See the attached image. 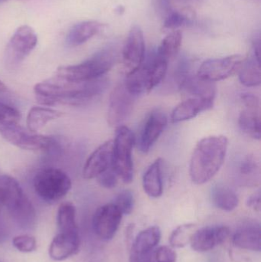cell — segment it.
<instances>
[{
    "instance_id": "cell-1",
    "label": "cell",
    "mask_w": 261,
    "mask_h": 262,
    "mask_svg": "<svg viewBox=\"0 0 261 262\" xmlns=\"http://www.w3.org/2000/svg\"><path fill=\"white\" fill-rule=\"evenodd\" d=\"M108 85L109 81L104 76L89 81H72L55 75L38 83L34 92L38 102L44 105H81L104 93Z\"/></svg>"
},
{
    "instance_id": "cell-2",
    "label": "cell",
    "mask_w": 261,
    "mask_h": 262,
    "mask_svg": "<svg viewBox=\"0 0 261 262\" xmlns=\"http://www.w3.org/2000/svg\"><path fill=\"white\" fill-rule=\"evenodd\" d=\"M228 147V138L224 136L205 137L198 143L190 161L193 183L204 184L216 175L225 161Z\"/></svg>"
},
{
    "instance_id": "cell-3",
    "label": "cell",
    "mask_w": 261,
    "mask_h": 262,
    "mask_svg": "<svg viewBox=\"0 0 261 262\" xmlns=\"http://www.w3.org/2000/svg\"><path fill=\"white\" fill-rule=\"evenodd\" d=\"M116 57L115 49L105 48L80 64L60 67L56 75L72 81H89L101 78L114 66Z\"/></svg>"
},
{
    "instance_id": "cell-4",
    "label": "cell",
    "mask_w": 261,
    "mask_h": 262,
    "mask_svg": "<svg viewBox=\"0 0 261 262\" xmlns=\"http://www.w3.org/2000/svg\"><path fill=\"white\" fill-rule=\"evenodd\" d=\"M167 71L168 61L154 54L147 62L143 63L137 70L127 75L124 85L136 97L149 93L162 82L167 76Z\"/></svg>"
},
{
    "instance_id": "cell-5",
    "label": "cell",
    "mask_w": 261,
    "mask_h": 262,
    "mask_svg": "<svg viewBox=\"0 0 261 262\" xmlns=\"http://www.w3.org/2000/svg\"><path fill=\"white\" fill-rule=\"evenodd\" d=\"M134 143V136L128 127H118L113 140L111 166L118 177L125 183H131L133 178L132 152Z\"/></svg>"
},
{
    "instance_id": "cell-6",
    "label": "cell",
    "mask_w": 261,
    "mask_h": 262,
    "mask_svg": "<svg viewBox=\"0 0 261 262\" xmlns=\"http://www.w3.org/2000/svg\"><path fill=\"white\" fill-rule=\"evenodd\" d=\"M33 185L37 195L49 203L61 200L72 189L68 176L61 169L52 167L40 170L34 178Z\"/></svg>"
},
{
    "instance_id": "cell-7",
    "label": "cell",
    "mask_w": 261,
    "mask_h": 262,
    "mask_svg": "<svg viewBox=\"0 0 261 262\" xmlns=\"http://www.w3.org/2000/svg\"><path fill=\"white\" fill-rule=\"evenodd\" d=\"M0 134L9 143L26 150L55 154L61 148L59 142L55 137L36 134L25 129L19 124L12 126Z\"/></svg>"
},
{
    "instance_id": "cell-8",
    "label": "cell",
    "mask_w": 261,
    "mask_h": 262,
    "mask_svg": "<svg viewBox=\"0 0 261 262\" xmlns=\"http://www.w3.org/2000/svg\"><path fill=\"white\" fill-rule=\"evenodd\" d=\"M38 36L30 26H20L9 39L5 52V64L9 69L18 67L36 47Z\"/></svg>"
},
{
    "instance_id": "cell-9",
    "label": "cell",
    "mask_w": 261,
    "mask_h": 262,
    "mask_svg": "<svg viewBox=\"0 0 261 262\" xmlns=\"http://www.w3.org/2000/svg\"><path fill=\"white\" fill-rule=\"evenodd\" d=\"M244 61L245 58L241 55L207 60L199 68L197 75L211 82L222 81L239 72Z\"/></svg>"
},
{
    "instance_id": "cell-10",
    "label": "cell",
    "mask_w": 261,
    "mask_h": 262,
    "mask_svg": "<svg viewBox=\"0 0 261 262\" xmlns=\"http://www.w3.org/2000/svg\"><path fill=\"white\" fill-rule=\"evenodd\" d=\"M136 96L132 95L124 84L115 88L110 97L108 107L109 124L112 127H121L131 115Z\"/></svg>"
},
{
    "instance_id": "cell-11",
    "label": "cell",
    "mask_w": 261,
    "mask_h": 262,
    "mask_svg": "<svg viewBox=\"0 0 261 262\" xmlns=\"http://www.w3.org/2000/svg\"><path fill=\"white\" fill-rule=\"evenodd\" d=\"M122 216L114 203L101 206L97 209L92 220L93 232L104 241L112 239L119 229Z\"/></svg>"
},
{
    "instance_id": "cell-12",
    "label": "cell",
    "mask_w": 261,
    "mask_h": 262,
    "mask_svg": "<svg viewBox=\"0 0 261 262\" xmlns=\"http://www.w3.org/2000/svg\"><path fill=\"white\" fill-rule=\"evenodd\" d=\"M145 60V39L144 32L138 26L131 28L123 50V64L126 74L137 70Z\"/></svg>"
},
{
    "instance_id": "cell-13",
    "label": "cell",
    "mask_w": 261,
    "mask_h": 262,
    "mask_svg": "<svg viewBox=\"0 0 261 262\" xmlns=\"http://www.w3.org/2000/svg\"><path fill=\"white\" fill-rule=\"evenodd\" d=\"M229 235L230 229L227 226H215L202 228L196 231L190 244L196 252H208L225 243Z\"/></svg>"
},
{
    "instance_id": "cell-14",
    "label": "cell",
    "mask_w": 261,
    "mask_h": 262,
    "mask_svg": "<svg viewBox=\"0 0 261 262\" xmlns=\"http://www.w3.org/2000/svg\"><path fill=\"white\" fill-rule=\"evenodd\" d=\"M6 209L11 218L21 229H30L35 226L36 211L23 190L11 200Z\"/></svg>"
},
{
    "instance_id": "cell-15",
    "label": "cell",
    "mask_w": 261,
    "mask_h": 262,
    "mask_svg": "<svg viewBox=\"0 0 261 262\" xmlns=\"http://www.w3.org/2000/svg\"><path fill=\"white\" fill-rule=\"evenodd\" d=\"M80 246L79 231L58 232L51 243L49 256L55 261H64L78 253Z\"/></svg>"
},
{
    "instance_id": "cell-16",
    "label": "cell",
    "mask_w": 261,
    "mask_h": 262,
    "mask_svg": "<svg viewBox=\"0 0 261 262\" xmlns=\"http://www.w3.org/2000/svg\"><path fill=\"white\" fill-rule=\"evenodd\" d=\"M167 126V118L161 111L152 112L146 121L139 136L138 147L143 152H147L157 141Z\"/></svg>"
},
{
    "instance_id": "cell-17",
    "label": "cell",
    "mask_w": 261,
    "mask_h": 262,
    "mask_svg": "<svg viewBox=\"0 0 261 262\" xmlns=\"http://www.w3.org/2000/svg\"><path fill=\"white\" fill-rule=\"evenodd\" d=\"M113 140L103 143L93 151L86 161L83 169V176L87 180L98 178L112 165Z\"/></svg>"
},
{
    "instance_id": "cell-18",
    "label": "cell",
    "mask_w": 261,
    "mask_h": 262,
    "mask_svg": "<svg viewBox=\"0 0 261 262\" xmlns=\"http://www.w3.org/2000/svg\"><path fill=\"white\" fill-rule=\"evenodd\" d=\"M234 181L243 186H255L260 183V166L254 156L240 157L233 166Z\"/></svg>"
},
{
    "instance_id": "cell-19",
    "label": "cell",
    "mask_w": 261,
    "mask_h": 262,
    "mask_svg": "<svg viewBox=\"0 0 261 262\" xmlns=\"http://www.w3.org/2000/svg\"><path fill=\"white\" fill-rule=\"evenodd\" d=\"M213 104L214 100L190 97L174 109L172 114V121L179 123L193 119L202 112L211 109Z\"/></svg>"
},
{
    "instance_id": "cell-20",
    "label": "cell",
    "mask_w": 261,
    "mask_h": 262,
    "mask_svg": "<svg viewBox=\"0 0 261 262\" xmlns=\"http://www.w3.org/2000/svg\"><path fill=\"white\" fill-rule=\"evenodd\" d=\"M104 25L98 21H84L75 25L66 36V45L77 47L84 44L94 35H98Z\"/></svg>"
},
{
    "instance_id": "cell-21",
    "label": "cell",
    "mask_w": 261,
    "mask_h": 262,
    "mask_svg": "<svg viewBox=\"0 0 261 262\" xmlns=\"http://www.w3.org/2000/svg\"><path fill=\"white\" fill-rule=\"evenodd\" d=\"M260 227L257 224H248L236 231L233 235V244L239 249L260 252Z\"/></svg>"
},
{
    "instance_id": "cell-22",
    "label": "cell",
    "mask_w": 261,
    "mask_h": 262,
    "mask_svg": "<svg viewBox=\"0 0 261 262\" xmlns=\"http://www.w3.org/2000/svg\"><path fill=\"white\" fill-rule=\"evenodd\" d=\"M143 186L146 193L152 198H159L163 192L162 183V160L157 159L145 172Z\"/></svg>"
},
{
    "instance_id": "cell-23",
    "label": "cell",
    "mask_w": 261,
    "mask_h": 262,
    "mask_svg": "<svg viewBox=\"0 0 261 262\" xmlns=\"http://www.w3.org/2000/svg\"><path fill=\"white\" fill-rule=\"evenodd\" d=\"M162 237V232L158 226H152L144 229L136 235L131 252L137 254H147L153 252L159 244Z\"/></svg>"
},
{
    "instance_id": "cell-24",
    "label": "cell",
    "mask_w": 261,
    "mask_h": 262,
    "mask_svg": "<svg viewBox=\"0 0 261 262\" xmlns=\"http://www.w3.org/2000/svg\"><path fill=\"white\" fill-rule=\"evenodd\" d=\"M63 114L49 107H34L30 109L26 119L27 129L32 132L42 129L48 123L58 119Z\"/></svg>"
},
{
    "instance_id": "cell-25",
    "label": "cell",
    "mask_w": 261,
    "mask_h": 262,
    "mask_svg": "<svg viewBox=\"0 0 261 262\" xmlns=\"http://www.w3.org/2000/svg\"><path fill=\"white\" fill-rule=\"evenodd\" d=\"M211 199L213 204L221 210L231 212L239 206L237 194L228 186L217 184L211 190Z\"/></svg>"
},
{
    "instance_id": "cell-26",
    "label": "cell",
    "mask_w": 261,
    "mask_h": 262,
    "mask_svg": "<svg viewBox=\"0 0 261 262\" xmlns=\"http://www.w3.org/2000/svg\"><path fill=\"white\" fill-rule=\"evenodd\" d=\"M185 93L191 97L215 100L216 85L214 82L199 78L197 75H190L182 87Z\"/></svg>"
},
{
    "instance_id": "cell-27",
    "label": "cell",
    "mask_w": 261,
    "mask_h": 262,
    "mask_svg": "<svg viewBox=\"0 0 261 262\" xmlns=\"http://www.w3.org/2000/svg\"><path fill=\"white\" fill-rule=\"evenodd\" d=\"M239 124L241 129L250 137L257 140L260 139V108L246 107L241 112Z\"/></svg>"
},
{
    "instance_id": "cell-28",
    "label": "cell",
    "mask_w": 261,
    "mask_h": 262,
    "mask_svg": "<svg viewBox=\"0 0 261 262\" xmlns=\"http://www.w3.org/2000/svg\"><path fill=\"white\" fill-rule=\"evenodd\" d=\"M260 61L255 56L245 59L239 69V79L247 87H256L261 82Z\"/></svg>"
},
{
    "instance_id": "cell-29",
    "label": "cell",
    "mask_w": 261,
    "mask_h": 262,
    "mask_svg": "<svg viewBox=\"0 0 261 262\" xmlns=\"http://www.w3.org/2000/svg\"><path fill=\"white\" fill-rule=\"evenodd\" d=\"M182 42V32L177 29L173 30L163 38L156 54L159 58L169 61L179 52Z\"/></svg>"
},
{
    "instance_id": "cell-30",
    "label": "cell",
    "mask_w": 261,
    "mask_h": 262,
    "mask_svg": "<svg viewBox=\"0 0 261 262\" xmlns=\"http://www.w3.org/2000/svg\"><path fill=\"white\" fill-rule=\"evenodd\" d=\"M58 232H75L78 230L76 222V209L72 203H63L57 214Z\"/></svg>"
},
{
    "instance_id": "cell-31",
    "label": "cell",
    "mask_w": 261,
    "mask_h": 262,
    "mask_svg": "<svg viewBox=\"0 0 261 262\" xmlns=\"http://www.w3.org/2000/svg\"><path fill=\"white\" fill-rule=\"evenodd\" d=\"M21 190L22 189L16 180L10 176L0 173V212Z\"/></svg>"
},
{
    "instance_id": "cell-32",
    "label": "cell",
    "mask_w": 261,
    "mask_h": 262,
    "mask_svg": "<svg viewBox=\"0 0 261 262\" xmlns=\"http://www.w3.org/2000/svg\"><path fill=\"white\" fill-rule=\"evenodd\" d=\"M189 66L185 61H180L171 75L162 83L165 82V89L174 91L182 90L188 77L190 76Z\"/></svg>"
},
{
    "instance_id": "cell-33",
    "label": "cell",
    "mask_w": 261,
    "mask_h": 262,
    "mask_svg": "<svg viewBox=\"0 0 261 262\" xmlns=\"http://www.w3.org/2000/svg\"><path fill=\"white\" fill-rule=\"evenodd\" d=\"M196 230L197 227L196 225L192 223L178 226L170 235V245L174 248L185 247L191 243L192 238Z\"/></svg>"
},
{
    "instance_id": "cell-34",
    "label": "cell",
    "mask_w": 261,
    "mask_h": 262,
    "mask_svg": "<svg viewBox=\"0 0 261 262\" xmlns=\"http://www.w3.org/2000/svg\"><path fill=\"white\" fill-rule=\"evenodd\" d=\"M21 119V115L15 107L0 102V133L2 131L18 124Z\"/></svg>"
},
{
    "instance_id": "cell-35",
    "label": "cell",
    "mask_w": 261,
    "mask_h": 262,
    "mask_svg": "<svg viewBox=\"0 0 261 262\" xmlns=\"http://www.w3.org/2000/svg\"><path fill=\"white\" fill-rule=\"evenodd\" d=\"M113 203L123 215H130L134 208V196L131 191L124 190L118 194Z\"/></svg>"
},
{
    "instance_id": "cell-36",
    "label": "cell",
    "mask_w": 261,
    "mask_h": 262,
    "mask_svg": "<svg viewBox=\"0 0 261 262\" xmlns=\"http://www.w3.org/2000/svg\"><path fill=\"white\" fill-rule=\"evenodd\" d=\"M14 247L21 252L29 253L37 249V242L35 237L29 235H21L15 236L12 239Z\"/></svg>"
},
{
    "instance_id": "cell-37",
    "label": "cell",
    "mask_w": 261,
    "mask_h": 262,
    "mask_svg": "<svg viewBox=\"0 0 261 262\" xmlns=\"http://www.w3.org/2000/svg\"><path fill=\"white\" fill-rule=\"evenodd\" d=\"M189 23V17L184 14L183 12H171L167 17L164 23V28L170 30H176L178 28L187 25Z\"/></svg>"
},
{
    "instance_id": "cell-38",
    "label": "cell",
    "mask_w": 261,
    "mask_h": 262,
    "mask_svg": "<svg viewBox=\"0 0 261 262\" xmlns=\"http://www.w3.org/2000/svg\"><path fill=\"white\" fill-rule=\"evenodd\" d=\"M155 262H176L177 255L176 252L168 246H160L153 251Z\"/></svg>"
},
{
    "instance_id": "cell-39",
    "label": "cell",
    "mask_w": 261,
    "mask_h": 262,
    "mask_svg": "<svg viewBox=\"0 0 261 262\" xmlns=\"http://www.w3.org/2000/svg\"><path fill=\"white\" fill-rule=\"evenodd\" d=\"M118 176L113 170L112 166L98 177L100 185L107 189H113L117 185Z\"/></svg>"
},
{
    "instance_id": "cell-40",
    "label": "cell",
    "mask_w": 261,
    "mask_h": 262,
    "mask_svg": "<svg viewBox=\"0 0 261 262\" xmlns=\"http://www.w3.org/2000/svg\"><path fill=\"white\" fill-rule=\"evenodd\" d=\"M242 100L246 107L260 108V101L256 95L245 93L242 95Z\"/></svg>"
},
{
    "instance_id": "cell-41",
    "label": "cell",
    "mask_w": 261,
    "mask_h": 262,
    "mask_svg": "<svg viewBox=\"0 0 261 262\" xmlns=\"http://www.w3.org/2000/svg\"><path fill=\"white\" fill-rule=\"evenodd\" d=\"M130 262H155L153 252L147 254H137L130 252Z\"/></svg>"
},
{
    "instance_id": "cell-42",
    "label": "cell",
    "mask_w": 261,
    "mask_h": 262,
    "mask_svg": "<svg viewBox=\"0 0 261 262\" xmlns=\"http://www.w3.org/2000/svg\"><path fill=\"white\" fill-rule=\"evenodd\" d=\"M247 205L248 207L251 208L254 211L259 212L260 210V192H257L253 194L252 195L248 198L247 201Z\"/></svg>"
},
{
    "instance_id": "cell-43",
    "label": "cell",
    "mask_w": 261,
    "mask_h": 262,
    "mask_svg": "<svg viewBox=\"0 0 261 262\" xmlns=\"http://www.w3.org/2000/svg\"><path fill=\"white\" fill-rule=\"evenodd\" d=\"M9 236V231L4 220L0 217V245L3 244Z\"/></svg>"
},
{
    "instance_id": "cell-44",
    "label": "cell",
    "mask_w": 261,
    "mask_h": 262,
    "mask_svg": "<svg viewBox=\"0 0 261 262\" xmlns=\"http://www.w3.org/2000/svg\"><path fill=\"white\" fill-rule=\"evenodd\" d=\"M6 90V85H5L4 84H3V82H2L1 81H0V92H4V91Z\"/></svg>"
},
{
    "instance_id": "cell-45",
    "label": "cell",
    "mask_w": 261,
    "mask_h": 262,
    "mask_svg": "<svg viewBox=\"0 0 261 262\" xmlns=\"http://www.w3.org/2000/svg\"><path fill=\"white\" fill-rule=\"evenodd\" d=\"M8 1V0H0V3H3V2Z\"/></svg>"
}]
</instances>
